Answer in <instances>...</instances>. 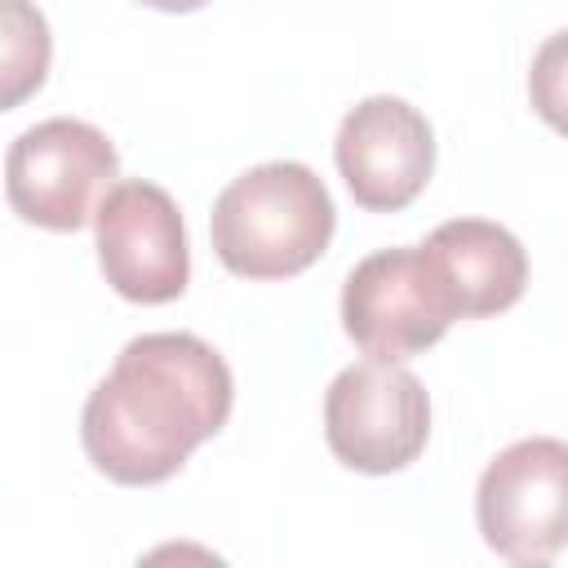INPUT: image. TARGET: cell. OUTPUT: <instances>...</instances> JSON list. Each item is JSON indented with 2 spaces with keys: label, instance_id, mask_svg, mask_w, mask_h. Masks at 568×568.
I'll use <instances>...</instances> for the list:
<instances>
[{
  "label": "cell",
  "instance_id": "obj_11",
  "mask_svg": "<svg viewBox=\"0 0 568 568\" xmlns=\"http://www.w3.org/2000/svg\"><path fill=\"white\" fill-rule=\"evenodd\" d=\"M142 4L164 9V13H191V9H200V4H209V0H142Z\"/></svg>",
  "mask_w": 568,
  "mask_h": 568
},
{
  "label": "cell",
  "instance_id": "obj_5",
  "mask_svg": "<svg viewBox=\"0 0 568 568\" xmlns=\"http://www.w3.org/2000/svg\"><path fill=\"white\" fill-rule=\"evenodd\" d=\"M568 448L555 435H532L501 448L479 475L475 515L484 541L506 564H550L564 550Z\"/></svg>",
  "mask_w": 568,
  "mask_h": 568
},
{
  "label": "cell",
  "instance_id": "obj_1",
  "mask_svg": "<svg viewBox=\"0 0 568 568\" xmlns=\"http://www.w3.org/2000/svg\"><path fill=\"white\" fill-rule=\"evenodd\" d=\"M226 359L195 333H142L89 390L80 439L115 484H160L231 417Z\"/></svg>",
  "mask_w": 568,
  "mask_h": 568
},
{
  "label": "cell",
  "instance_id": "obj_9",
  "mask_svg": "<svg viewBox=\"0 0 568 568\" xmlns=\"http://www.w3.org/2000/svg\"><path fill=\"white\" fill-rule=\"evenodd\" d=\"M430 275L453 311V320H484L519 302L528 284L524 244L484 217H453L435 226L422 244Z\"/></svg>",
  "mask_w": 568,
  "mask_h": 568
},
{
  "label": "cell",
  "instance_id": "obj_7",
  "mask_svg": "<svg viewBox=\"0 0 568 568\" xmlns=\"http://www.w3.org/2000/svg\"><path fill=\"white\" fill-rule=\"evenodd\" d=\"M342 324L368 359H408L435 346L448 333L453 311L430 275L422 244L382 248L355 262L342 288Z\"/></svg>",
  "mask_w": 568,
  "mask_h": 568
},
{
  "label": "cell",
  "instance_id": "obj_6",
  "mask_svg": "<svg viewBox=\"0 0 568 568\" xmlns=\"http://www.w3.org/2000/svg\"><path fill=\"white\" fill-rule=\"evenodd\" d=\"M98 262L106 284L142 306L182 297L191 280L186 226L173 195L155 182H115L93 209Z\"/></svg>",
  "mask_w": 568,
  "mask_h": 568
},
{
  "label": "cell",
  "instance_id": "obj_4",
  "mask_svg": "<svg viewBox=\"0 0 568 568\" xmlns=\"http://www.w3.org/2000/svg\"><path fill=\"white\" fill-rule=\"evenodd\" d=\"M120 155L102 129L53 115L18 133L4 155V191L22 222L44 231H80L98 195L115 178Z\"/></svg>",
  "mask_w": 568,
  "mask_h": 568
},
{
  "label": "cell",
  "instance_id": "obj_8",
  "mask_svg": "<svg viewBox=\"0 0 568 568\" xmlns=\"http://www.w3.org/2000/svg\"><path fill=\"white\" fill-rule=\"evenodd\" d=\"M333 155L359 209L395 213L426 191L435 169V133L417 106L377 93L346 111Z\"/></svg>",
  "mask_w": 568,
  "mask_h": 568
},
{
  "label": "cell",
  "instance_id": "obj_10",
  "mask_svg": "<svg viewBox=\"0 0 568 568\" xmlns=\"http://www.w3.org/2000/svg\"><path fill=\"white\" fill-rule=\"evenodd\" d=\"M53 58V36L36 0H0V111L27 102Z\"/></svg>",
  "mask_w": 568,
  "mask_h": 568
},
{
  "label": "cell",
  "instance_id": "obj_2",
  "mask_svg": "<svg viewBox=\"0 0 568 568\" xmlns=\"http://www.w3.org/2000/svg\"><path fill=\"white\" fill-rule=\"evenodd\" d=\"M333 200L302 160H266L213 200V253L244 280L306 271L333 240Z\"/></svg>",
  "mask_w": 568,
  "mask_h": 568
},
{
  "label": "cell",
  "instance_id": "obj_3",
  "mask_svg": "<svg viewBox=\"0 0 568 568\" xmlns=\"http://www.w3.org/2000/svg\"><path fill=\"white\" fill-rule=\"evenodd\" d=\"M430 435V399L399 359L342 368L324 395V439L337 462L364 475H390L417 462Z\"/></svg>",
  "mask_w": 568,
  "mask_h": 568
}]
</instances>
